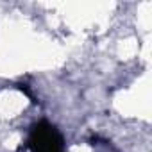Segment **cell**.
Instances as JSON below:
<instances>
[{"label":"cell","instance_id":"cell-1","mask_svg":"<svg viewBox=\"0 0 152 152\" xmlns=\"http://www.w3.org/2000/svg\"><path fill=\"white\" fill-rule=\"evenodd\" d=\"M27 148L31 152H64V140L52 124L41 120L32 125L27 140Z\"/></svg>","mask_w":152,"mask_h":152},{"label":"cell","instance_id":"cell-2","mask_svg":"<svg viewBox=\"0 0 152 152\" xmlns=\"http://www.w3.org/2000/svg\"><path fill=\"white\" fill-rule=\"evenodd\" d=\"M18 90H20V91H23V93H25V95H27V97H29V99L32 100V102H36V99H34V95L31 93V90H29V88H27L25 84H18Z\"/></svg>","mask_w":152,"mask_h":152}]
</instances>
